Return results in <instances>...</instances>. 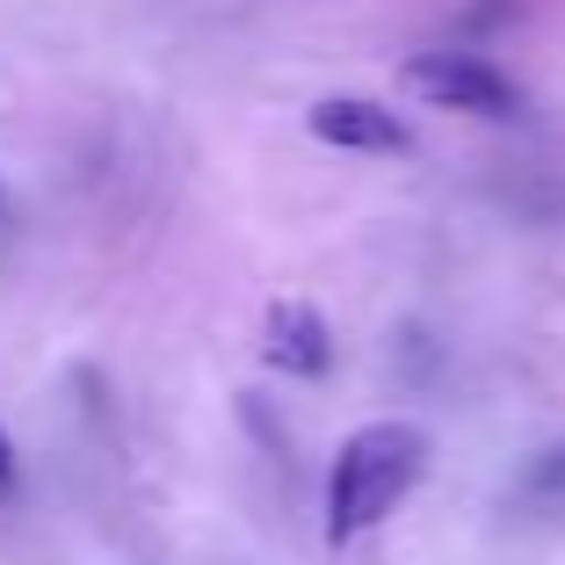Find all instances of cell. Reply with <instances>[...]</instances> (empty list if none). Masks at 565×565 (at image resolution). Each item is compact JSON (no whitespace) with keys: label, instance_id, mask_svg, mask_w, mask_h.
Wrapping results in <instances>:
<instances>
[{"label":"cell","instance_id":"3","mask_svg":"<svg viewBox=\"0 0 565 565\" xmlns=\"http://www.w3.org/2000/svg\"><path fill=\"white\" fill-rule=\"evenodd\" d=\"M312 138L319 146H341V152H406L414 146L406 124L392 117V109H377V102H363V95L312 102Z\"/></svg>","mask_w":565,"mask_h":565},{"label":"cell","instance_id":"5","mask_svg":"<svg viewBox=\"0 0 565 565\" xmlns=\"http://www.w3.org/2000/svg\"><path fill=\"white\" fill-rule=\"evenodd\" d=\"M522 493L536 500H565V443L544 449V457H530V471H522Z\"/></svg>","mask_w":565,"mask_h":565},{"label":"cell","instance_id":"1","mask_svg":"<svg viewBox=\"0 0 565 565\" xmlns=\"http://www.w3.org/2000/svg\"><path fill=\"white\" fill-rule=\"evenodd\" d=\"M420 465H428V435L414 420H370V428H355L341 443V457H333V479H327V536L349 544L370 522H384L406 500V486L420 479Z\"/></svg>","mask_w":565,"mask_h":565},{"label":"cell","instance_id":"4","mask_svg":"<svg viewBox=\"0 0 565 565\" xmlns=\"http://www.w3.org/2000/svg\"><path fill=\"white\" fill-rule=\"evenodd\" d=\"M262 355H268L276 370H290V377H319V370L333 363V333H327V319H319L312 305L282 298L276 312H268V341H262Z\"/></svg>","mask_w":565,"mask_h":565},{"label":"cell","instance_id":"2","mask_svg":"<svg viewBox=\"0 0 565 565\" xmlns=\"http://www.w3.org/2000/svg\"><path fill=\"white\" fill-rule=\"evenodd\" d=\"M399 81L435 109H457V117H515L522 109V87L471 51H420V58H406Z\"/></svg>","mask_w":565,"mask_h":565},{"label":"cell","instance_id":"6","mask_svg":"<svg viewBox=\"0 0 565 565\" xmlns=\"http://www.w3.org/2000/svg\"><path fill=\"white\" fill-rule=\"evenodd\" d=\"M15 486V449H8V435H0V493Z\"/></svg>","mask_w":565,"mask_h":565}]
</instances>
